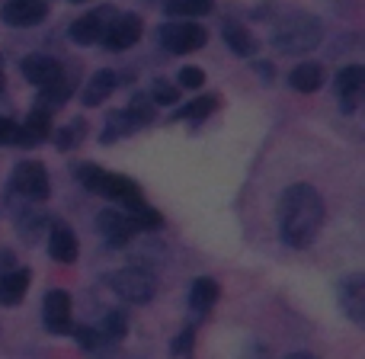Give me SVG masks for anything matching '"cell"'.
I'll use <instances>...</instances> for the list:
<instances>
[{
	"instance_id": "cell-5",
	"label": "cell",
	"mask_w": 365,
	"mask_h": 359,
	"mask_svg": "<svg viewBox=\"0 0 365 359\" xmlns=\"http://www.w3.org/2000/svg\"><path fill=\"white\" fill-rule=\"evenodd\" d=\"M205 29L195 23H170L160 29V45H164L170 55H189V51H199L205 45Z\"/></svg>"
},
{
	"instance_id": "cell-2",
	"label": "cell",
	"mask_w": 365,
	"mask_h": 359,
	"mask_svg": "<svg viewBox=\"0 0 365 359\" xmlns=\"http://www.w3.org/2000/svg\"><path fill=\"white\" fill-rule=\"evenodd\" d=\"M321 42V23L308 13H289L272 32V45L285 55H304Z\"/></svg>"
},
{
	"instance_id": "cell-3",
	"label": "cell",
	"mask_w": 365,
	"mask_h": 359,
	"mask_svg": "<svg viewBox=\"0 0 365 359\" xmlns=\"http://www.w3.org/2000/svg\"><path fill=\"white\" fill-rule=\"evenodd\" d=\"M77 177L83 180V186H87V189H93V193L109 196V199L128 206V212H135V208L145 206L141 189L135 186V180L122 177V173H106V171H100V167L87 164V167H81V171H77Z\"/></svg>"
},
{
	"instance_id": "cell-13",
	"label": "cell",
	"mask_w": 365,
	"mask_h": 359,
	"mask_svg": "<svg viewBox=\"0 0 365 359\" xmlns=\"http://www.w3.org/2000/svg\"><path fill=\"white\" fill-rule=\"evenodd\" d=\"M340 305L356 324L365 321V279L362 276H349L340 285Z\"/></svg>"
},
{
	"instance_id": "cell-6",
	"label": "cell",
	"mask_w": 365,
	"mask_h": 359,
	"mask_svg": "<svg viewBox=\"0 0 365 359\" xmlns=\"http://www.w3.org/2000/svg\"><path fill=\"white\" fill-rule=\"evenodd\" d=\"M13 186L32 202H45L51 193V183H48V171H45L38 161H23V164L13 171Z\"/></svg>"
},
{
	"instance_id": "cell-24",
	"label": "cell",
	"mask_w": 365,
	"mask_h": 359,
	"mask_svg": "<svg viewBox=\"0 0 365 359\" xmlns=\"http://www.w3.org/2000/svg\"><path fill=\"white\" fill-rule=\"evenodd\" d=\"M167 13L170 16H205L212 13V0H170L167 4Z\"/></svg>"
},
{
	"instance_id": "cell-18",
	"label": "cell",
	"mask_w": 365,
	"mask_h": 359,
	"mask_svg": "<svg viewBox=\"0 0 365 359\" xmlns=\"http://www.w3.org/2000/svg\"><path fill=\"white\" fill-rule=\"evenodd\" d=\"M115 74L113 71H96L93 77L87 81V87H83V106H100V103H106L109 96L115 93Z\"/></svg>"
},
{
	"instance_id": "cell-22",
	"label": "cell",
	"mask_w": 365,
	"mask_h": 359,
	"mask_svg": "<svg viewBox=\"0 0 365 359\" xmlns=\"http://www.w3.org/2000/svg\"><path fill=\"white\" fill-rule=\"evenodd\" d=\"M135 128H141V126H138V119L132 116V109H122V113H115L113 119L106 122V132H103V145H109V141L122 138V135H132Z\"/></svg>"
},
{
	"instance_id": "cell-25",
	"label": "cell",
	"mask_w": 365,
	"mask_h": 359,
	"mask_svg": "<svg viewBox=\"0 0 365 359\" xmlns=\"http://www.w3.org/2000/svg\"><path fill=\"white\" fill-rule=\"evenodd\" d=\"M71 90H74V84L61 74L58 81H51L48 87H42V103H45V106H61V103H68Z\"/></svg>"
},
{
	"instance_id": "cell-20",
	"label": "cell",
	"mask_w": 365,
	"mask_h": 359,
	"mask_svg": "<svg viewBox=\"0 0 365 359\" xmlns=\"http://www.w3.org/2000/svg\"><path fill=\"white\" fill-rule=\"evenodd\" d=\"M215 302H218V283L215 279H195L192 289H189V308L195 315H205Z\"/></svg>"
},
{
	"instance_id": "cell-31",
	"label": "cell",
	"mask_w": 365,
	"mask_h": 359,
	"mask_svg": "<svg viewBox=\"0 0 365 359\" xmlns=\"http://www.w3.org/2000/svg\"><path fill=\"white\" fill-rule=\"evenodd\" d=\"M74 334H77V343H81L83 350H93L96 343H100V337H96V330H93V328H77Z\"/></svg>"
},
{
	"instance_id": "cell-29",
	"label": "cell",
	"mask_w": 365,
	"mask_h": 359,
	"mask_svg": "<svg viewBox=\"0 0 365 359\" xmlns=\"http://www.w3.org/2000/svg\"><path fill=\"white\" fill-rule=\"evenodd\" d=\"M151 93H154V100H158V103H177L180 90L173 87V84H167V81H158L151 87Z\"/></svg>"
},
{
	"instance_id": "cell-34",
	"label": "cell",
	"mask_w": 365,
	"mask_h": 359,
	"mask_svg": "<svg viewBox=\"0 0 365 359\" xmlns=\"http://www.w3.org/2000/svg\"><path fill=\"white\" fill-rule=\"evenodd\" d=\"M257 74H266V81H269V74H272V68H269V64H257Z\"/></svg>"
},
{
	"instance_id": "cell-8",
	"label": "cell",
	"mask_w": 365,
	"mask_h": 359,
	"mask_svg": "<svg viewBox=\"0 0 365 359\" xmlns=\"http://www.w3.org/2000/svg\"><path fill=\"white\" fill-rule=\"evenodd\" d=\"M48 6L45 0H10V4L0 10V19L6 26H16V29H26V26H36L45 19Z\"/></svg>"
},
{
	"instance_id": "cell-28",
	"label": "cell",
	"mask_w": 365,
	"mask_h": 359,
	"mask_svg": "<svg viewBox=\"0 0 365 359\" xmlns=\"http://www.w3.org/2000/svg\"><path fill=\"white\" fill-rule=\"evenodd\" d=\"M177 77H180V87H186V90H199L202 84H205V74H202V68H182Z\"/></svg>"
},
{
	"instance_id": "cell-35",
	"label": "cell",
	"mask_w": 365,
	"mask_h": 359,
	"mask_svg": "<svg viewBox=\"0 0 365 359\" xmlns=\"http://www.w3.org/2000/svg\"><path fill=\"white\" fill-rule=\"evenodd\" d=\"M71 4H83V0H71Z\"/></svg>"
},
{
	"instance_id": "cell-26",
	"label": "cell",
	"mask_w": 365,
	"mask_h": 359,
	"mask_svg": "<svg viewBox=\"0 0 365 359\" xmlns=\"http://www.w3.org/2000/svg\"><path fill=\"white\" fill-rule=\"evenodd\" d=\"M103 330H106V337H113V340H122V337L128 334V318L122 315V311H113V315H106V321H103Z\"/></svg>"
},
{
	"instance_id": "cell-32",
	"label": "cell",
	"mask_w": 365,
	"mask_h": 359,
	"mask_svg": "<svg viewBox=\"0 0 365 359\" xmlns=\"http://www.w3.org/2000/svg\"><path fill=\"white\" fill-rule=\"evenodd\" d=\"M192 350V330H182V334L173 340V356H182Z\"/></svg>"
},
{
	"instance_id": "cell-4",
	"label": "cell",
	"mask_w": 365,
	"mask_h": 359,
	"mask_svg": "<svg viewBox=\"0 0 365 359\" xmlns=\"http://www.w3.org/2000/svg\"><path fill=\"white\" fill-rule=\"evenodd\" d=\"M109 285H113V292L122 298V302H132V305H145L154 298V276L145 270H119L113 273V279H109Z\"/></svg>"
},
{
	"instance_id": "cell-10",
	"label": "cell",
	"mask_w": 365,
	"mask_h": 359,
	"mask_svg": "<svg viewBox=\"0 0 365 359\" xmlns=\"http://www.w3.org/2000/svg\"><path fill=\"white\" fill-rule=\"evenodd\" d=\"M96 225H100V231H103V238L109 241L113 247H122V244H128L132 241V234L138 231V225H135V218H128V215H122V212H100V218H96Z\"/></svg>"
},
{
	"instance_id": "cell-19",
	"label": "cell",
	"mask_w": 365,
	"mask_h": 359,
	"mask_svg": "<svg viewBox=\"0 0 365 359\" xmlns=\"http://www.w3.org/2000/svg\"><path fill=\"white\" fill-rule=\"evenodd\" d=\"M289 84L298 90V93H314V90L324 87V68L314 61L298 64V68L289 74Z\"/></svg>"
},
{
	"instance_id": "cell-16",
	"label": "cell",
	"mask_w": 365,
	"mask_h": 359,
	"mask_svg": "<svg viewBox=\"0 0 365 359\" xmlns=\"http://www.w3.org/2000/svg\"><path fill=\"white\" fill-rule=\"evenodd\" d=\"M48 135H51V116H48V109H36V113H29L26 126H19L16 141H19V145H26V148H32V145H42Z\"/></svg>"
},
{
	"instance_id": "cell-7",
	"label": "cell",
	"mask_w": 365,
	"mask_h": 359,
	"mask_svg": "<svg viewBox=\"0 0 365 359\" xmlns=\"http://www.w3.org/2000/svg\"><path fill=\"white\" fill-rule=\"evenodd\" d=\"M138 39H141V19L132 16V13L113 19V23L106 26V32H103V45H106V51H125V49H132Z\"/></svg>"
},
{
	"instance_id": "cell-15",
	"label": "cell",
	"mask_w": 365,
	"mask_h": 359,
	"mask_svg": "<svg viewBox=\"0 0 365 359\" xmlns=\"http://www.w3.org/2000/svg\"><path fill=\"white\" fill-rule=\"evenodd\" d=\"M29 270H0V305H19L29 289Z\"/></svg>"
},
{
	"instance_id": "cell-33",
	"label": "cell",
	"mask_w": 365,
	"mask_h": 359,
	"mask_svg": "<svg viewBox=\"0 0 365 359\" xmlns=\"http://www.w3.org/2000/svg\"><path fill=\"white\" fill-rule=\"evenodd\" d=\"M13 266H16V253L4 251V253H0V270H13Z\"/></svg>"
},
{
	"instance_id": "cell-14",
	"label": "cell",
	"mask_w": 365,
	"mask_h": 359,
	"mask_svg": "<svg viewBox=\"0 0 365 359\" xmlns=\"http://www.w3.org/2000/svg\"><path fill=\"white\" fill-rule=\"evenodd\" d=\"M48 253L58 263H74L77 260V234L68 225H55L48 234Z\"/></svg>"
},
{
	"instance_id": "cell-12",
	"label": "cell",
	"mask_w": 365,
	"mask_h": 359,
	"mask_svg": "<svg viewBox=\"0 0 365 359\" xmlns=\"http://www.w3.org/2000/svg\"><path fill=\"white\" fill-rule=\"evenodd\" d=\"M23 77L29 84H36V87H48L51 81L61 77V64L48 55H29L23 61Z\"/></svg>"
},
{
	"instance_id": "cell-23",
	"label": "cell",
	"mask_w": 365,
	"mask_h": 359,
	"mask_svg": "<svg viewBox=\"0 0 365 359\" xmlns=\"http://www.w3.org/2000/svg\"><path fill=\"white\" fill-rule=\"evenodd\" d=\"M215 106H218V100H215V96H199V100H192V103H186L182 109H177V113H173V119H180V122H202Z\"/></svg>"
},
{
	"instance_id": "cell-30",
	"label": "cell",
	"mask_w": 365,
	"mask_h": 359,
	"mask_svg": "<svg viewBox=\"0 0 365 359\" xmlns=\"http://www.w3.org/2000/svg\"><path fill=\"white\" fill-rule=\"evenodd\" d=\"M19 135V126L13 119H6V116H0V145H13Z\"/></svg>"
},
{
	"instance_id": "cell-17",
	"label": "cell",
	"mask_w": 365,
	"mask_h": 359,
	"mask_svg": "<svg viewBox=\"0 0 365 359\" xmlns=\"http://www.w3.org/2000/svg\"><path fill=\"white\" fill-rule=\"evenodd\" d=\"M362 87H365V71L359 64L343 68L340 77H336V93H340V100L346 103V109H356V103H359V96H362Z\"/></svg>"
},
{
	"instance_id": "cell-21",
	"label": "cell",
	"mask_w": 365,
	"mask_h": 359,
	"mask_svg": "<svg viewBox=\"0 0 365 359\" xmlns=\"http://www.w3.org/2000/svg\"><path fill=\"white\" fill-rule=\"evenodd\" d=\"M225 42H227V49H231L234 55H240V58H250L253 51H257V39H253L250 32H247L244 26H237V23L225 26Z\"/></svg>"
},
{
	"instance_id": "cell-36",
	"label": "cell",
	"mask_w": 365,
	"mask_h": 359,
	"mask_svg": "<svg viewBox=\"0 0 365 359\" xmlns=\"http://www.w3.org/2000/svg\"><path fill=\"white\" fill-rule=\"evenodd\" d=\"M0 90H4V77H0Z\"/></svg>"
},
{
	"instance_id": "cell-9",
	"label": "cell",
	"mask_w": 365,
	"mask_h": 359,
	"mask_svg": "<svg viewBox=\"0 0 365 359\" xmlns=\"http://www.w3.org/2000/svg\"><path fill=\"white\" fill-rule=\"evenodd\" d=\"M42 315H45V328H48L51 334H68L71 330V295L61 289H51L48 295H45Z\"/></svg>"
},
{
	"instance_id": "cell-1",
	"label": "cell",
	"mask_w": 365,
	"mask_h": 359,
	"mask_svg": "<svg viewBox=\"0 0 365 359\" xmlns=\"http://www.w3.org/2000/svg\"><path fill=\"white\" fill-rule=\"evenodd\" d=\"M324 221V199L314 186L295 183L282 193L279 206V231L289 247H308L317 238Z\"/></svg>"
},
{
	"instance_id": "cell-11",
	"label": "cell",
	"mask_w": 365,
	"mask_h": 359,
	"mask_svg": "<svg viewBox=\"0 0 365 359\" xmlns=\"http://www.w3.org/2000/svg\"><path fill=\"white\" fill-rule=\"evenodd\" d=\"M106 26H109V10L106 6H100V10L74 19V26H71V39H74L77 45H93L96 39H103Z\"/></svg>"
},
{
	"instance_id": "cell-27",
	"label": "cell",
	"mask_w": 365,
	"mask_h": 359,
	"mask_svg": "<svg viewBox=\"0 0 365 359\" xmlns=\"http://www.w3.org/2000/svg\"><path fill=\"white\" fill-rule=\"evenodd\" d=\"M83 135H87V126H83V122H71V126H64L61 132H58V145H61V148H74Z\"/></svg>"
}]
</instances>
